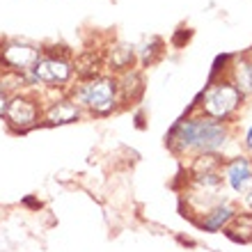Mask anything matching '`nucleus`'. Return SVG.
<instances>
[{"label":"nucleus","mask_w":252,"mask_h":252,"mask_svg":"<svg viewBox=\"0 0 252 252\" xmlns=\"http://www.w3.org/2000/svg\"><path fill=\"white\" fill-rule=\"evenodd\" d=\"M117 80L108 78V76H94L87 83L78 85L76 90V103L87 108L94 115H108L113 113V108L117 106Z\"/></svg>","instance_id":"obj_3"},{"label":"nucleus","mask_w":252,"mask_h":252,"mask_svg":"<svg viewBox=\"0 0 252 252\" xmlns=\"http://www.w3.org/2000/svg\"><path fill=\"white\" fill-rule=\"evenodd\" d=\"M9 94H5V92H0V117L5 120V115H7V106H9Z\"/></svg>","instance_id":"obj_12"},{"label":"nucleus","mask_w":252,"mask_h":252,"mask_svg":"<svg viewBox=\"0 0 252 252\" xmlns=\"http://www.w3.org/2000/svg\"><path fill=\"white\" fill-rule=\"evenodd\" d=\"M236 216H239V206L225 199V202L216 204L213 209H209L206 213H202V218L197 220V227L209 234H216V232H220V229H227V225H229Z\"/></svg>","instance_id":"obj_8"},{"label":"nucleus","mask_w":252,"mask_h":252,"mask_svg":"<svg viewBox=\"0 0 252 252\" xmlns=\"http://www.w3.org/2000/svg\"><path fill=\"white\" fill-rule=\"evenodd\" d=\"M133 60H135V51H133V46H126V44L113 48V53H110V66L113 69H128Z\"/></svg>","instance_id":"obj_11"},{"label":"nucleus","mask_w":252,"mask_h":252,"mask_svg":"<svg viewBox=\"0 0 252 252\" xmlns=\"http://www.w3.org/2000/svg\"><path fill=\"white\" fill-rule=\"evenodd\" d=\"M41 115H44L41 106L34 99L23 96V94H14L9 99V106H7L5 122L9 124V128L14 133H26L39 124Z\"/></svg>","instance_id":"obj_4"},{"label":"nucleus","mask_w":252,"mask_h":252,"mask_svg":"<svg viewBox=\"0 0 252 252\" xmlns=\"http://www.w3.org/2000/svg\"><path fill=\"white\" fill-rule=\"evenodd\" d=\"M71 64L62 58H41L30 73H26V80H37L48 87H60L71 78Z\"/></svg>","instance_id":"obj_6"},{"label":"nucleus","mask_w":252,"mask_h":252,"mask_svg":"<svg viewBox=\"0 0 252 252\" xmlns=\"http://www.w3.org/2000/svg\"><path fill=\"white\" fill-rule=\"evenodd\" d=\"M41 60V51L30 44H21V41H12L0 48V64H5L9 71L14 73H30L34 64Z\"/></svg>","instance_id":"obj_5"},{"label":"nucleus","mask_w":252,"mask_h":252,"mask_svg":"<svg viewBox=\"0 0 252 252\" xmlns=\"http://www.w3.org/2000/svg\"><path fill=\"white\" fill-rule=\"evenodd\" d=\"M243 145H246V149L252 154V126L246 131V138H243Z\"/></svg>","instance_id":"obj_13"},{"label":"nucleus","mask_w":252,"mask_h":252,"mask_svg":"<svg viewBox=\"0 0 252 252\" xmlns=\"http://www.w3.org/2000/svg\"><path fill=\"white\" fill-rule=\"evenodd\" d=\"M243 96H246V94L241 92L232 80H220L216 85L206 87L204 92L197 96V101L192 103V108L199 106L202 108V115L227 124V120L241 108Z\"/></svg>","instance_id":"obj_2"},{"label":"nucleus","mask_w":252,"mask_h":252,"mask_svg":"<svg viewBox=\"0 0 252 252\" xmlns=\"http://www.w3.org/2000/svg\"><path fill=\"white\" fill-rule=\"evenodd\" d=\"M229 71H232V83L236 87H239L243 94L252 92V60L248 58V55H243V58H239L236 60V64L229 66Z\"/></svg>","instance_id":"obj_10"},{"label":"nucleus","mask_w":252,"mask_h":252,"mask_svg":"<svg viewBox=\"0 0 252 252\" xmlns=\"http://www.w3.org/2000/svg\"><path fill=\"white\" fill-rule=\"evenodd\" d=\"M250 218H252V211H250Z\"/></svg>","instance_id":"obj_14"},{"label":"nucleus","mask_w":252,"mask_h":252,"mask_svg":"<svg viewBox=\"0 0 252 252\" xmlns=\"http://www.w3.org/2000/svg\"><path fill=\"white\" fill-rule=\"evenodd\" d=\"M229 142L225 122H216L206 115L186 117L177 122L167 135V145L174 154H220Z\"/></svg>","instance_id":"obj_1"},{"label":"nucleus","mask_w":252,"mask_h":252,"mask_svg":"<svg viewBox=\"0 0 252 252\" xmlns=\"http://www.w3.org/2000/svg\"><path fill=\"white\" fill-rule=\"evenodd\" d=\"M44 120H46V124H51V126L73 124V122L80 120V106L73 99L53 101V103L44 110Z\"/></svg>","instance_id":"obj_9"},{"label":"nucleus","mask_w":252,"mask_h":252,"mask_svg":"<svg viewBox=\"0 0 252 252\" xmlns=\"http://www.w3.org/2000/svg\"><path fill=\"white\" fill-rule=\"evenodd\" d=\"M222 174H225L222 179L229 186V190L241 197L252 188V160L246 156H234L232 160H225Z\"/></svg>","instance_id":"obj_7"}]
</instances>
